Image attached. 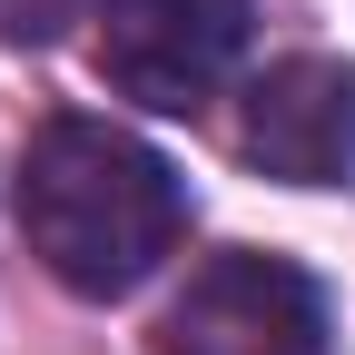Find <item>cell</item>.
<instances>
[{
    "label": "cell",
    "mask_w": 355,
    "mask_h": 355,
    "mask_svg": "<svg viewBox=\"0 0 355 355\" xmlns=\"http://www.w3.org/2000/svg\"><path fill=\"white\" fill-rule=\"evenodd\" d=\"M237 158L286 188H355V60H277L237 89Z\"/></svg>",
    "instance_id": "277c9868"
},
{
    "label": "cell",
    "mask_w": 355,
    "mask_h": 355,
    "mask_svg": "<svg viewBox=\"0 0 355 355\" xmlns=\"http://www.w3.org/2000/svg\"><path fill=\"white\" fill-rule=\"evenodd\" d=\"M69 20H99V0H0L10 50H50V40H69Z\"/></svg>",
    "instance_id": "5b68a950"
},
{
    "label": "cell",
    "mask_w": 355,
    "mask_h": 355,
    "mask_svg": "<svg viewBox=\"0 0 355 355\" xmlns=\"http://www.w3.org/2000/svg\"><path fill=\"white\" fill-rule=\"evenodd\" d=\"M158 355H326V296L306 266L227 247L168 296Z\"/></svg>",
    "instance_id": "7a4b0ae2"
},
{
    "label": "cell",
    "mask_w": 355,
    "mask_h": 355,
    "mask_svg": "<svg viewBox=\"0 0 355 355\" xmlns=\"http://www.w3.org/2000/svg\"><path fill=\"white\" fill-rule=\"evenodd\" d=\"M20 237L69 296H128L188 237V178L109 119H50L20 158Z\"/></svg>",
    "instance_id": "6da1fadb"
},
{
    "label": "cell",
    "mask_w": 355,
    "mask_h": 355,
    "mask_svg": "<svg viewBox=\"0 0 355 355\" xmlns=\"http://www.w3.org/2000/svg\"><path fill=\"white\" fill-rule=\"evenodd\" d=\"M247 60V0H99V79L139 109L188 119Z\"/></svg>",
    "instance_id": "3957f363"
}]
</instances>
